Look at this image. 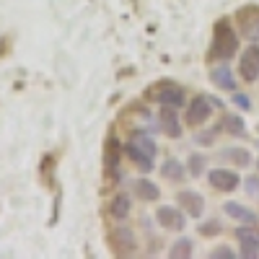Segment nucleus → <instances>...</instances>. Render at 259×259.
I'll list each match as a JSON object with an SVG mask.
<instances>
[{"mask_svg":"<svg viewBox=\"0 0 259 259\" xmlns=\"http://www.w3.org/2000/svg\"><path fill=\"white\" fill-rule=\"evenodd\" d=\"M124 153L127 158L133 161L143 174L145 171L153 168V158H156V143L150 140L143 130H138V133H133V138H130V143L124 145Z\"/></svg>","mask_w":259,"mask_h":259,"instance_id":"f257e3e1","label":"nucleus"},{"mask_svg":"<svg viewBox=\"0 0 259 259\" xmlns=\"http://www.w3.org/2000/svg\"><path fill=\"white\" fill-rule=\"evenodd\" d=\"M239 50V39H236L233 29L228 26V21H218L212 34V50H210V60H231Z\"/></svg>","mask_w":259,"mask_h":259,"instance_id":"f03ea898","label":"nucleus"},{"mask_svg":"<svg viewBox=\"0 0 259 259\" xmlns=\"http://www.w3.org/2000/svg\"><path fill=\"white\" fill-rule=\"evenodd\" d=\"M212 104H218V101H210L207 96H194L192 104L187 106V112H184V122L189 127H200L212 114Z\"/></svg>","mask_w":259,"mask_h":259,"instance_id":"7ed1b4c3","label":"nucleus"},{"mask_svg":"<svg viewBox=\"0 0 259 259\" xmlns=\"http://www.w3.org/2000/svg\"><path fill=\"white\" fill-rule=\"evenodd\" d=\"M210 187L212 189H218V192H233L236 187H239V174L236 171H228V168H215L210 171V177H207Z\"/></svg>","mask_w":259,"mask_h":259,"instance_id":"20e7f679","label":"nucleus"},{"mask_svg":"<svg viewBox=\"0 0 259 259\" xmlns=\"http://www.w3.org/2000/svg\"><path fill=\"white\" fill-rule=\"evenodd\" d=\"M156 221H158V223H161V228H166V231H184V226H187V221H184L182 210H177V207H168V205L158 207V212H156Z\"/></svg>","mask_w":259,"mask_h":259,"instance_id":"39448f33","label":"nucleus"},{"mask_svg":"<svg viewBox=\"0 0 259 259\" xmlns=\"http://www.w3.org/2000/svg\"><path fill=\"white\" fill-rule=\"evenodd\" d=\"M177 200H179L182 210H187L192 218H200V215L205 212V200H202V194L192 192V189H182V192L177 194Z\"/></svg>","mask_w":259,"mask_h":259,"instance_id":"423d86ee","label":"nucleus"},{"mask_svg":"<svg viewBox=\"0 0 259 259\" xmlns=\"http://www.w3.org/2000/svg\"><path fill=\"white\" fill-rule=\"evenodd\" d=\"M236 241H239L244 256H259V231L256 228H239L236 231Z\"/></svg>","mask_w":259,"mask_h":259,"instance_id":"0eeeda50","label":"nucleus"},{"mask_svg":"<svg viewBox=\"0 0 259 259\" xmlns=\"http://www.w3.org/2000/svg\"><path fill=\"white\" fill-rule=\"evenodd\" d=\"M241 75H244V80H249V83H254V80L259 78V47H256V45H251V47L244 52V57H241Z\"/></svg>","mask_w":259,"mask_h":259,"instance_id":"6e6552de","label":"nucleus"},{"mask_svg":"<svg viewBox=\"0 0 259 259\" xmlns=\"http://www.w3.org/2000/svg\"><path fill=\"white\" fill-rule=\"evenodd\" d=\"M158 104L161 106H174V109H179V106L187 104V94L182 91V85H174V83H166L161 94H158Z\"/></svg>","mask_w":259,"mask_h":259,"instance_id":"1a4fd4ad","label":"nucleus"},{"mask_svg":"<svg viewBox=\"0 0 259 259\" xmlns=\"http://www.w3.org/2000/svg\"><path fill=\"white\" fill-rule=\"evenodd\" d=\"M161 130L163 135L168 138H182V124H179V117H177V109L174 106H163L161 109Z\"/></svg>","mask_w":259,"mask_h":259,"instance_id":"9d476101","label":"nucleus"},{"mask_svg":"<svg viewBox=\"0 0 259 259\" xmlns=\"http://www.w3.org/2000/svg\"><path fill=\"white\" fill-rule=\"evenodd\" d=\"M109 244L114 246L117 254H133L135 251V239H133V233H130L127 228H117L109 236Z\"/></svg>","mask_w":259,"mask_h":259,"instance_id":"9b49d317","label":"nucleus"},{"mask_svg":"<svg viewBox=\"0 0 259 259\" xmlns=\"http://www.w3.org/2000/svg\"><path fill=\"white\" fill-rule=\"evenodd\" d=\"M130 210H133V200H130V194L127 192L114 194V200L109 202V215H112V218L114 221H124L130 215Z\"/></svg>","mask_w":259,"mask_h":259,"instance_id":"f8f14e48","label":"nucleus"},{"mask_svg":"<svg viewBox=\"0 0 259 259\" xmlns=\"http://www.w3.org/2000/svg\"><path fill=\"white\" fill-rule=\"evenodd\" d=\"M210 78H212V83H218L223 91H233V89H236V83H233V75H231V68H228V65H218L215 70H210Z\"/></svg>","mask_w":259,"mask_h":259,"instance_id":"ddd939ff","label":"nucleus"},{"mask_svg":"<svg viewBox=\"0 0 259 259\" xmlns=\"http://www.w3.org/2000/svg\"><path fill=\"white\" fill-rule=\"evenodd\" d=\"M106 171H109L112 177L119 174V148H117V140L109 138V143H106Z\"/></svg>","mask_w":259,"mask_h":259,"instance_id":"4468645a","label":"nucleus"},{"mask_svg":"<svg viewBox=\"0 0 259 259\" xmlns=\"http://www.w3.org/2000/svg\"><path fill=\"white\" fill-rule=\"evenodd\" d=\"M135 194L140 200H145V202H150V200H158L161 197V189L153 184V182H148V179H140V182H135Z\"/></svg>","mask_w":259,"mask_h":259,"instance_id":"2eb2a0df","label":"nucleus"},{"mask_svg":"<svg viewBox=\"0 0 259 259\" xmlns=\"http://www.w3.org/2000/svg\"><path fill=\"white\" fill-rule=\"evenodd\" d=\"M226 215L233 218V221H244V223H254L256 221V215L251 210H246L244 205H239V202H228L226 205Z\"/></svg>","mask_w":259,"mask_h":259,"instance_id":"dca6fc26","label":"nucleus"},{"mask_svg":"<svg viewBox=\"0 0 259 259\" xmlns=\"http://www.w3.org/2000/svg\"><path fill=\"white\" fill-rule=\"evenodd\" d=\"M161 174H163L168 182H182V179H184V168H182V163H179L177 158H168V161L163 163V168H161Z\"/></svg>","mask_w":259,"mask_h":259,"instance_id":"f3484780","label":"nucleus"},{"mask_svg":"<svg viewBox=\"0 0 259 259\" xmlns=\"http://www.w3.org/2000/svg\"><path fill=\"white\" fill-rule=\"evenodd\" d=\"M192 241L189 239H179L174 246H171V251H168V256L171 259H187V256H192Z\"/></svg>","mask_w":259,"mask_h":259,"instance_id":"a211bd4d","label":"nucleus"},{"mask_svg":"<svg viewBox=\"0 0 259 259\" xmlns=\"http://www.w3.org/2000/svg\"><path fill=\"white\" fill-rule=\"evenodd\" d=\"M223 124H226V130H228L231 135H239V138H241V135L246 133V130H244V119H241V117H233V114H228V117L223 119Z\"/></svg>","mask_w":259,"mask_h":259,"instance_id":"6ab92c4d","label":"nucleus"},{"mask_svg":"<svg viewBox=\"0 0 259 259\" xmlns=\"http://www.w3.org/2000/svg\"><path fill=\"white\" fill-rule=\"evenodd\" d=\"M205 163H207V158H205L202 153H192V156H189V174H192V177H200L202 168H205Z\"/></svg>","mask_w":259,"mask_h":259,"instance_id":"aec40b11","label":"nucleus"},{"mask_svg":"<svg viewBox=\"0 0 259 259\" xmlns=\"http://www.w3.org/2000/svg\"><path fill=\"white\" fill-rule=\"evenodd\" d=\"M226 156H228L236 166H246V163L251 161V158H249V153H246V148H231Z\"/></svg>","mask_w":259,"mask_h":259,"instance_id":"412c9836","label":"nucleus"},{"mask_svg":"<svg viewBox=\"0 0 259 259\" xmlns=\"http://www.w3.org/2000/svg\"><path fill=\"white\" fill-rule=\"evenodd\" d=\"M244 184H246V194H249V197L259 200V177H249Z\"/></svg>","mask_w":259,"mask_h":259,"instance_id":"4be33fe9","label":"nucleus"},{"mask_svg":"<svg viewBox=\"0 0 259 259\" xmlns=\"http://www.w3.org/2000/svg\"><path fill=\"white\" fill-rule=\"evenodd\" d=\"M200 231H202V236H218V233H221V223H218V221H210V223H205Z\"/></svg>","mask_w":259,"mask_h":259,"instance_id":"5701e85b","label":"nucleus"},{"mask_svg":"<svg viewBox=\"0 0 259 259\" xmlns=\"http://www.w3.org/2000/svg\"><path fill=\"white\" fill-rule=\"evenodd\" d=\"M244 34H246V39H249V41H254V45H256V41H259V21H256L254 26H249V24H246Z\"/></svg>","mask_w":259,"mask_h":259,"instance_id":"b1692460","label":"nucleus"},{"mask_svg":"<svg viewBox=\"0 0 259 259\" xmlns=\"http://www.w3.org/2000/svg\"><path fill=\"white\" fill-rule=\"evenodd\" d=\"M210 256H218V259H233V251H231V246H218Z\"/></svg>","mask_w":259,"mask_h":259,"instance_id":"393cba45","label":"nucleus"},{"mask_svg":"<svg viewBox=\"0 0 259 259\" xmlns=\"http://www.w3.org/2000/svg\"><path fill=\"white\" fill-rule=\"evenodd\" d=\"M236 101L241 104V109H249V106H246V104H249V101H246V96H236Z\"/></svg>","mask_w":259,"mask_h":259,"instance_id":"a878e982","label":"nucleus"},{"mask_svg":"<svg viewBox=\"0 0 259 259\" xmlns=\"http://www.w3.org/2000/svg\"><path fill=\"white\" fill-rule=\"evenodd\" d=\"M256 166H259V161H256Z\"/></svg>","mask_w":259,"mask_h":259,"instance_id":"bb28decb","label":"nucleus"}]
</instances>
